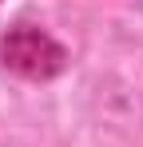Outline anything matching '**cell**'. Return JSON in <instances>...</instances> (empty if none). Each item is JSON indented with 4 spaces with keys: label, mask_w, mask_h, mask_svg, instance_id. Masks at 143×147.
I'll use <instances>...</instances> for the list:
<instances>
[{
    "label": "cell",
    "mask_w": 143,
    "mask_h": 147,
    "mask_svg": "<svg viewBox=\"0 0 143 147\" xmlns=\"http://www.w3.org/2000/svg\"><path fill=\"white\" fill-rule=\"evenodd\" d=\"M4 64L16 68V72H24V76H52L64 64V52L56 48L44 32L16 28V32L4 40Z\"/></svg>",
    "instance_id": "6da1fadb"
}]
</instances>
